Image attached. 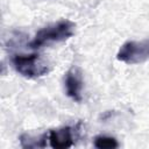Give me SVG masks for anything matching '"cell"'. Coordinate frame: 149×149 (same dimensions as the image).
I'll list each match as a JSON object with an SVG mask.
<instances>
[{
	"label": "cell",
	"mask_w": 149,
	"mask_h": 149,
	"mask_svg": "<svg viewBox=\"0 0 149 149\" xmlns=\"http://www.w3.org/2000/svg\"><path fill=\"white\" fill-rule=\"evenodd\" d=\"M83 86H84V79L80 68L78 66L70 68L64 77V87L66 95L71 98L73 101L80 102L83 99V93H81Z\"/></svg>",
	"instance_id": "4"
},
{
	"label": "cell",
	"mask_w": 149,
	"mask_h": 149,
	"mask_svg": "<svg viewBox=\"0 0 149 149\" xmlns=\"http://www.w3.org/2000/svg\"><path fill=\"white\" fill-rule=\"evenodd\" d=\"M10 63L15 71L26 78H38L48 73V65L40 58L37 54L13 55Z\"/></svg>",
	"instance_id": "2"
},
{
	"label": "cell",
	"mask_w": 149,
	"mask_h": 149,
	"mask_svg": "<svg viewBox=\"0 0 149 149\" xmlns=\"http://www.w3.org/2000/svg\"><path fill=\"white\" fill-rule=\"evenodd\" d=\"M74 129L76 128L71 126H64L49 130L48 140L50 147L55 149H65L72 147L74 142Z\"/></svg>",
	"instance_id": "5"
},
{
	"label": "cell",
	"mask_w": 149,
	"mask_h": 149,
	"mask_svg": "<svg viewBox=\"0 0 149 149\" xmlns=\"http://www.w3.org/2000/svg\"><path fill=\"white\" fill-rule=\"evenodd\" d=\"M48 132L40 135L22 134L20 136V143L23 148H43L47 144Z\"/></svg>",
	"instance_id": "6"
},
{
	"label": "cell",
	"mask_w": 149,
	"mask_h": 149,
	"mask_svg": "<svg viewBox=\"0 0 149 149\" xmlns=\"http://www.w3.org/2000/svg\"><path fill=\"white\" fill-rule=\"evenodd\" d=\"M93 144L98 149H114L119 147V143L115 137L107 135H98L93 140Z\"/></svg>",
	"instance_id": "7"
},
{
	"label": "cell",
	"mask_w": 149,
	"mask_h": 149,
	"mask_svg": "<svg viewBox=\"0 0 149 149\" xmlns=\"http://www.w3.org/2000/svg\"><path fill=\"white\" fill-rule=\"evenodd\" d=\"M76 30V23L70 20H59L52 24L43 27L40 29L34 38L29 42V47L31 49H38L44 45L55 42H62L71 36H73Z\"/></svg>",
	"instance_id": "1"
},
{
	"label": "cell",
	"mask_w": 149,
	"mask_h": 149,
	"mask_svg": "<svg viewBox=\"0 0 149 149\" xmlns=\"http://www.w3.org/2000/svg\"><path fill=\"white\" fill-rule=\"evenodd\" d=\"M116 58L126 64H140L149 59V38L140 41L125 42L118 54Z\"/></svg>",
	"instance_id": "3"
}]
</instances>
